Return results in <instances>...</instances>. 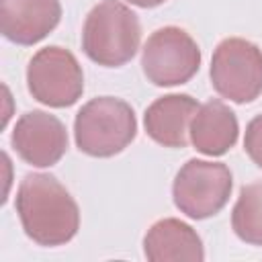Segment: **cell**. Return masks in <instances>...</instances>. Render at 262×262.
Segmentation results:
<instances>
[{
	"label": "cell",
	"mask_w": 262,
	"mask_h": 262,
	"mask_svg": "<svg viewBox=\"0 0 262 262\" xmlns=\"http://www.w3.org/2000/svg\"><path fill=\"white\" fill-rule=\"evenodd\" d=\"M16 213L25 233L39 246H63L80 227V209L51 174H27L18 186Z\"/></svg>",
	"instance_id": "1"
},
{
	"label": "cell",
	"mask_w": 262,
	"mask_h": 262,
	"mask_svg": "<svg viewBox=\"0 0 262 262\" xmlns=\"http://www.w3.org/2000/svg\"><path fill=\"white\" fill-rule=\"evenodd\" d=\"M141 25L137 14L119 0L98 2L86 16L82 49L98 66H125L139 49Z\"/></svg>",
	"instance_id": "2"
},
{
	"label": "cell",
	"mask_w": 262,
	"mask_h": 262,
	"mask_svg": "<svg viewBox=\"0 0 262 262\" xmlns=\"http://www.w3.org/2000/svg\"><path fill=\"white\" fill-rule=\"evenodd\" d=\"M135 135L137 119L131 104L115 96L88 100L74 121L76 145L92 158H111L123 151Z\"/></svg>",
	"instance_id": "3"
},
{
	"label": "cell",
	"mask_w": 262,
	"mask_h": 262,
	"mask_svg": "<svg viewBox=\"0 0 262 262\" xmlns=\"http://www.w3.org/2000/svg\"><path fill=\"white\" fill-rule=\"evenodd\" d=\"M211 84L231 102H252L262 94V51L248 39H223L211 59Z\"/></svg>",
	"instance_id": "4"
},
{
	"label": "cell",
	"mask_w": 262,
	"mask_h": 262,
	"mask_svg": "<svg viewBox=\"0 0 262 262\" xmlns=\"http://www.w3.org/2000/svg\"><path fill=\"white\" fill-rule=\"evenodd\" d=\"M231 186V172L225 164L194 158L178 170L172 184V199L190 219H207L225 207Z\"/></svg>",
	"instance_id": "5"
},
{
	"label": "cell",
	"mask_w": 262,
	"mask_h": 262,
	"mask_svg": "<svg viewBox=\"0 0 262 262\" xmlns=\"http://www.w3.org/2000/svg\"><path fill=\"white\" fill-rule=\"evenodd\" d=\"M27 86L41 104L66 108L82 96L84 74L72 51L51 45L31 57L27 66Z\"/></svg>",
	"instance_id": "6"
},
{
	"label": "cell",
	"mask_w": 262,
	"mask_h": 262,
	"mask_svg": "<svg viewBox=\"0 0 262 262\" xmlns=\"http://www.w3.org/2000/svg\"><path fill=\"white\" fill-rule=\"evenodd\" d=\"M201 66L196 41L180 27H164L149 35L141 51V68L156 86L186 84Z\"/></svg>",
	"instance_id": "7"
},
{
	"label": "cell",
	"mask_w": 262,
	"mask_h": 262,
	"mask_svg": "<svg viewBox=\"0 0 262 262\" xmlns=\"http://www.w3.org/2000/svg\"><path fill=\"white\" fill-rule=\"evenodd\" d=\"M10 141L20 160L37 168H49L63 158L68 149V131L55 115L29 111L16 121Z\"/></svg>",
	"instance_id": "8"
},
{
	"label": "cell",
	"mask_w": 262,
	"mask_h": 262,
	"mask_svg": "<svg viewBox=\"0 0 262 262\" xmlns=\"http://www.w3.org/2000/svg\"><path fill=\"white\" fill-rule=\"evenodd\" d=\"M61 18L59 0H0V31L16 45L45 39Z\"/></svg>",
	"instance_id": "9"
},
{
	"label": "cell",
	"mask_w": 262,
	"mask_h": 262,
	"mask_svg": "<svg viewBox=\"0 0 262 262\" xmlns=\"http://www.w3.org/2000/svg\"><path fill=\"white\" fill-rule=\"evenodd\" d=\"M196 111L199 102L188 94L162 96L145 108V133L164 147H186V133Z\"/></svg>",
	"instance_id": "10"
},
{
	"label": "cell",
	"mask_w": 262,
	"mask_h": 262,
	"mask_svg": "<svg viewBox=\"0 0 262 262\" xmlns=\"http://www.w3.org/2000/svg\"><path fill=\"white\" fill-rule=\"evenodd\" d=\"M143 254L151 262H201L205 248L199 233L184 221L166 217L156 221L143 237Z\"/></svg>",
	"instance_id": "11"
},
{
	"label": "cell",
	"mask_w": 262,
	"mask_h": 262,
	"mask_svg": "<svg viewBox=\"0 0 262 262\" xmlns=\"http://www.w3.org/2000/svg\"><path fill=\"white\" fill-rule=\"evenodd\" d=\"M188 133L196 151L205 156H223L237 141V117L225 102L213 98L199 106Z\"/></svg>",
	"instance_id": "12"
},
{
	"label": "cell",
	"mask_w": 262,
	"mask_h": 262,
	"mask_svg": "<svg viewBox=\"0 0 262 262\" xmlns=\"http://www.w3.org/2000/svg\"><path fill=\"white\" fill-rule=\"evenodd\" d=\"M231 227L242 242L262 246V180L246 184L239 190L231 211Z\"/></svg>",
	"instance_id": "13"
},
{
	"label": "cell",
	"mask_w": 262,
	"mask_h": 262,
	"mask_svg": "<svg viewBox=\"0 0 262 262\" xmlns=\"http://www.w3.org/2000/svg\"><path fill=\"white\" fill-rule=\"evenodd\" d=\"M244 149L250 156V160L262 168V115L254 117L248 127H246V137H244Z\"/></svg>",
	"instance_id": "14"
},
{
	"label": "cell",
	"mask_w": 262,
	"mask_h": 262,
	"mask_svg": "<svg viewBox=\"0 0 262 262\" xmlns=\"http://www.w3.org/2000/svg\"><path fill=\"white\" fill-rule=\"evenodd\" d=\"M127 2L135 4V6H139V8H154V6L164 4L166 0H127Z\"/></svg>",
	"instance_id": "15"
}]
</instances>
